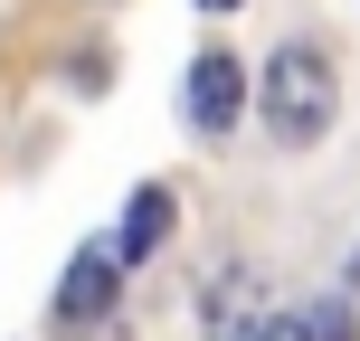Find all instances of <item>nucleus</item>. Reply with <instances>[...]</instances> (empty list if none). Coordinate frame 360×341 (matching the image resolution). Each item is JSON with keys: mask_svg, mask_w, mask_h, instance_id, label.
<instances>
[{"mask_svg": "<svg viewBox=\"0 0 360 341\" xmlns=\"http://www.w3.org/2000/svg\"><path fill=\"white\" fill-rule=\"evenodd\" d=\"M332 114H342V67H332V48L323 38H275L266 67H256V124H266V143L313 152L332 133Z\"/></svg>", "mask_w": 360, "mask_h": 341, "instance_id": "f257e3e1", "label": "nucleus"}, {"mask_svg": "<svg viewBox=\"0 0 360 341\" xmlns=\"http://www.w3.org/2000/svg\"><path fill=\"white\" fill-rule=\"evenodd\" d=\"M256 105V67L247 57H228V48H199L190 67H180V114H190V133H237V114Z\"/></svg>", "mask_w": 360, "mask_h": 341, "instance_id": "f03ea898", "label": "nucleus"}, {"mask_svg": "<svg viewBox=\"0 0 360 341\" xmlns=\"http://www.w3.org/2000/svg\"><path fill=\"white\" fill-rule=\"evenodd\" d=\"M114 294H124V256H114V237H86V247L67 256V275H57V332L105 323Z\"/></svg>", "mask_w": 360, "mask_h": 341, "instance_id": "7ed1b4c3", "label": "nucleus"}, {"mask_svg": "<svg viewBox=\"0 0 360 341\" xmlns=\"http://www.w3.org/2000/svg\"><path fill=\"white\" fill-rule=\"evenodd\" d=\"M171 228H180V199L162 190V180H143V190L124 199V218H114V256H124V275L152 266V256L171 247Z\"/></svg>", "mask_w": 360, "mask_h": 341, "instance_id": "20e7f679", "label": "nucleus"}, {"mask_svg": "<svg viewBox=\"0 0 360 341\" xmlns=\"http://www.w3.org/2000/svg\"><path fill=\"white\" fill-rule=\"evenodd\" d=\"M266 294H256V275L247 266H218L209 275V294H199V323H209V341H256V323H266Z\"/></svg>", "mask_w": 360, "mask_h": 341, "instance_id": "39448f33", "label": "nucleus"}, {"mask_svg": "<svg viewBox=\"0 0 360 341\" xmlns=\"http://www.w3.org/2000/svg\"><path fill=\"white\" fill-rule=\"evenodd\" d=\"M313 341H360V313H351V294H332V304L313 313Z\"/></svg>", "mask_w": 360, "mask_h": 341, "instance_id": "423d86ee", "label": "nucleus"}, {"mask_svg": "<svg viewBox=\"0 0 360 341\" xmlns=\"http://www.w3.org/2000/svg\"><path fill=\"white\" fill-rule=\"evenodd\" d=\"M256 341H313V313H266V323H256Z\"/></svg>", "mask_w": 360, "mask_h": 341, "instance_id": "0eeeda50", "label": "nucleus"}, {"mask_svg": "<svg viewBox=\"0 0 360 341\" xmlns=\"http://www.w3.org/2000/svg\"><path fill=\"white\" fill-rule=\"evenodd\" d=\"M199 10H209V19H228V10H237V0H199Z\"/></svg>", "mask_w": 360, "mask_h": 341, "instance_id": "6e6552de", "label": "nucleus"}, {"mask_svg": "<svg viewBox=\"0 0 360 341\" xmlns=\"http://www.w3.org/2000/svg\"><path fill=\"white\" fill-rule=\"evenodd\" d=\"M351 294H360V256H351Z\"/></svg>", "mask_w": 360, "mask_h": 341, "instance_id": "1a4fd4ad", "label": "nucleus"}]
</instances>
